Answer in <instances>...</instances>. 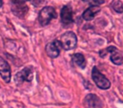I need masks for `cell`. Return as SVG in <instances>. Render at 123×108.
Wrapping results in <instances>:
<instances>
[{"instance_id":"9a60e30c","label":"cell","mask_w":123,"mask_h":108,"mask_svg":"<svg viewBox=\"0 0 123 108\" xmlns=\"http://www.w3.org/2000/svg\"><path fill=\"white\" fill-rule=\"evenodd\" d=\"M27 1H30V0H12L13 3H19V4H25ZM31 1H37V0H31Z\"/></svg>"},{"instance_id":"7c38bea8","label":"cell","mask_w":123,"mask_h":108,"mask_svg":"<svg viewBox=\"0 0 123 108\" xmlns=\"http://www.w3.org/2000/svg\"><path fill=\"white\" fill-rule=\"evenodd\" d=\"M111 61L116 65H121L123 64V56L117 49L111 52Z\"/></svg>"},{"instance_id":"4fadbf2b","label":"cell","mask_w":123,"mask_h":108,"mask_svg":"<svg viewBox=\"0 0 123 108\" xmlns=\"http://www.w3.org/2000/svg\"><path fill=\"white\" fill-rule=\"evenodd\" d=\"M111 7L116 13H119V14L123 13V4L120 0H114L111 4Z\"/></svg>"},{"instance_id":"277c9868","label":"cell","mask_w":123,"mask_h":108,"mask_svg":"<svg viewBox=\"0 0 123 108\" xmlns=\"http://www.w3.org/2000/svg\"><path fill=\"white\" fill-rule=\"evenodd\" d=\"M34 78V69L32 67H25L15 74L14 80L17 84H21L24 81L31 82Z\"/></svg>"},{"instance_id":"ba28073f","label":"cell","mask_w":123,"mask_h":108,"mask_svg":"<svg viewBox=\"0 0 123 108\" xmlns=\"http://www.w3.org/2000/svg\"><path fill=\"white\" fill-rule=\"evenodd\" d=\"M0 75L6 83H9L11 80V69L8 62L0 57Z\"/></svg>"},{"instance_id":"30bf717a","label":"cell","mask_w":123,"mask_h":108,"mask_svg":"<svg viewBox=\"0 0 123 108\" xmlns=\"http://www.w3.org/2000/svg\"><path fill=\"white\" fill-rule=\"evenodd\" d=\"M100 10L101 9L99 6H91V7H89L83 14V19L86 21L92 20Z\"/></svg>"},{"instance_id":"7a4b0ae2","label":"cell","mask_w":123,"mask_h":108,"mask_svg":"<svg viewBox=\"0 0 123 108\" xmlns=\"http://www.w3.org/2000/svg\"><path fill=\"white\" fill-rule=\"evenodd\" d=\"M77 36L73 31H68L64 33L61 36L60 42L62 44V47L66 51L74 49L77 46Z\"/></svg>"},{"instance_id":"5bb4252c","label":"cell","mask_w":123,"mask_h":108,"mask_svg":"<svg viewBox=\"0 0 123 108\" xmlns=\"http://www.w3.org/2000/svg\"><path fill=\"white\" fill-rule=\"evenodd\" d=\"M83 1L91 4L92 6H99L105 3V0H83Z\"/></svg>"},{"instance_id":"9c48e42d","label":"cell","mask_w":123,"mask_h":108,"mask_svg":"<svg viewBox=\"0 0 123 108\" xmlns=\"http://www.w3.org/2000/svg\"><path fill=\"white\" fill-rule=\"evenodd\" d=\"M11 10L14 15L19 18H24L29 11V8L25 4H19V3H13L11 6Z\"/></svg>"},{"instance_id":"5b68a950","label":"cell","mask_w":123,"mask_h":108,"mask_svg":"<svg viewBox=\"0 0 123 108\" xmlns=\"http://www.w3.org/2000/svg\"><path fill=\"white\" fill-rule=\"evenodd\" d=\"M62 44L60 41L54 40L51 42H49L46 46V52L51 58H56L59 56L62 49Z\"/></svg>"},{"instance_id":"6da1fadb","label":"cell","mask_w":123,"mask_h":108,"mask_svg":"<svg viewBox=\"0 0 123 108\" xmlns=\"http://www.w3.org/2000/svg\"><path fill=\"white\" fill-rule=\"evenodd\" d=\"M57 14L55 9L51 6H46L39 12L38 20L41 26H46L50 24L51 19H56Z\"/></svg>"},{"instance_id":"8fae6325","label":"cell","mask_w":123,"mask_h":108,"mask_svg":"<svg viewBox=\"0 0 123 108\" xmlns=\"http://www.w3.org/2000/svg\"><path fill=\"white\" fill-rule=\"evenodd\" d=\"M73 62L80 69H85L86 67V60L85 57H84L81 53H74L72 57Z\"/></svg>"},{"instance_id":"2e32d148","label":"cell","mask_w":123,"mask_h":108,"mask_svg":"<svg viewBox=\"0 0 123 108\" xmlns=\"http://www.w3.org/2000/svg\"><path fill=\"white\" fill-rule=\"evenodd\" d=\"M2 6H3V1L2 0H0V8L2 7Z\"/></svg>"},{"instance_id":"52a82bcc","label":"cell","mask_w":123,"mask_h":108,"mask_svg":"<svg viewBox=\"0 0 123 108\" xmlns=\"http://www.w3.org/2000/svg\"><path fill=\"white\" fill-rule=\"evenodd\" d=\"M84 106L85 108H103L100 99L94 94H89L84 100Z\"/></svg>"},{"instance_id":"3957f363","label":"cell","mask_w":123,"mask_h":108,"mask_svg":"<svg viewBox=\"0 0 123 108\" xmlns=\"http://www.w3.org/2000/svg\"><path fill=\"white\" fill-rule=\"evenodd\" d=\"M92 79L95 84L101 89H108L111 87L110 80L100 73V71L96 67H94L92 69Z\"/></svg>"},{"instance_id":"8992f818","label":"cell","mask_w":123,"mask_h":108,"mask_svg":"<svg viewBox=\"0 0 123 108\" xmlns=\"http://www.w3.org/2000/svg\"><path fill=\"white\" fill-rule=\"evenodd\" d=\"M61 20L64 27L69 26L74 22L73 9L70 5H65L61 10Z\"/></svg>"}]
</instances>
